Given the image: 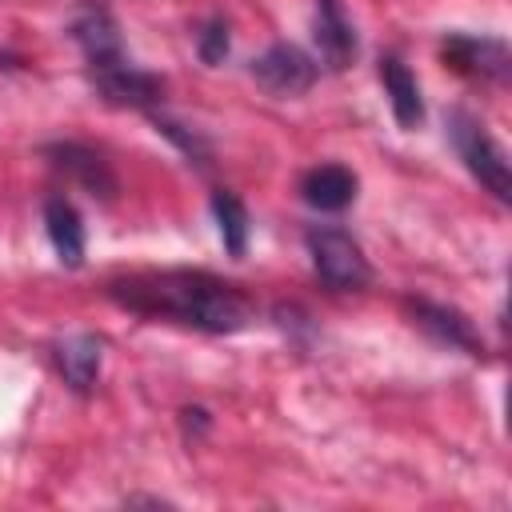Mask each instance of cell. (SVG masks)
Here are the masks:
<instances>
[{
  "label": "cell",
  "instance_id": "6da1fadb",
  "mask_svg": "<svg viewBox=\"0 0 512 512\" xmlns=\"http://www.w3.org/2000/svg\"><path fill=\"white\" fill-rule=\"evenodd\" d=\"M108 300L120 304L132 316L144 320H172L208 336H228L240 332L252 320V300L204 272V268H160V272H132L108 280Z\"/></svg>",
  "mask_w": 512,
  "mask_h": 512
},
{
  "label": "cell",
  "instance_id": "7a4b0ae2",
  "mask_svg": "<svg viewBox=\"0 0 512 512\" xmlns=\"http://www.w3.org/2000/svg\"><path fill=\"white\" fill-rule=\"evenodd\" d=\"M444 124H448V136H452L456 156H460V160H464V168L480 180V188H484V192H492L500 204H508V200H512V172H508V156H504V148L492 140V132L484 128V120H480V116H472L468 108H452V112L444 116Z\"/></svg>",
  "mask_w": 512,
  "mask_h": 512
},
{
  "label": "cell",
  "instance_id": "3957f363",
  "mask_svg": "<svg viewBox=\"0 0 512 512\" xmlns=\"http://www.w3.org/2000/svg\"><path fill=\"white\" fill-rule=\"evenodd\" d=\"M304 248L312 256V272L332 292H360L372 284V264L360 240L336 224H316L304 232Z\"/></svg>",
  "mask_w": 512,
  "mask_h": 512
},
{
  "label": "cell",
  "instance_id": "277c9868",
  "mask_svg": "<svg viewBox=\"0 0 512 512\" xmlns=\"http://www.w3.org/2000/svg\"><path fill=\"white\" fill-rule=\"evenodd\" d=\"M248 72H252V80H256L268 96L288 100V96H304V92L316 84L320 64H316L300 44L276 40V44H268V48L248 64Z\"/></svg>",
  "mask_w": 512,
  "mask_h": 512
},
{
  "label": "cell",
  "instance_id": "5b68a950",
  "mask_svg": "<svg viewBox=\"0 0 512 512\" xmlns=\"http://www.w3.org/2000/svg\"><path fill=\"white\" fill-rule=\"evenodd\" d=\"M440 60L480 84H504L512 72V52L496 36H472V32H448L440 44Z\"/></svg>",
  "mask_w": 512,
  "mask_h": 512
},
{
  "label": "cell",
  "instance_id": "8992f818",
  "mask_svg": "<svg viewBox=\"0 0 512 512\" xmlns=\"http://www.w3.org/2000/svg\"><path fill=\"white\" fill-rule=\"evenodd\" d=\"M44 160L64 180H72L76 188H84L92 200H100V204L116 200V188H120L116 184V172H112V164L96 148L76 144V140H56V144H44Z\"/></svg>",
  "mask_w": 512,
  "mask_h": 512
},
{
  "label": "cell",
  "instance_id": "52a82bcc",
  "mask_svg": "<svg viewBox=\"0 0 512 512\" xmlns=\"http://www.w3.org/2000/svg\"><path fill=\"white\" fill-rule=\"evenodd\" d=\"M404 312H408V320H412L424 336H432L436 344L456 348V352H464V356H484V336L476 332V324H472L460 308L436 304V300H424V296H408V300H404Z\"/></svg>",
  "mask_w": 512,
  "mask_h": 512
},
{
  "label": "cell",
  "instance_id": "ba28073f",
  "mask_svg": "<svg viewBox=\"0 0 512 512\" xmlns=\"http://www.w3.org/2000/svg\"><path fill=\"white\" fill-rule=\"evenodd\" d=\"M92 88L100 92V100L116 104V108H152L164 96V80L156 72L136 68L128 56L104 64V68H88Z\"/></svg>",
  "mask_w": 512,
  "mask_h": 512
},
{
  "label": "cell",
  "instance_id": "9c48e42d",
  "mask_svg": "<svg viewBox=\"0 0 512 512\" xmlns=\"http://www.w3.org/2000/svg\"><path fill=\"white\" fill-rule=\"evenodd\" d=\"M312 40L320 48L324 68L344 72L356 64L360 56V40H356V24L348 20L340 0H316V20H312Z\"/></svg>",
  "mask_w": 512,
  "mask_h": 512
},
{
  "label": "cell",
  "instance_id": "30bf717a",
  "mask_svg": "<svg viewBox=\"0 0 512 512\" xmlns=\"http://www.w3.org/2000/svg\"><path fill=\"white\" fill-rule=\"evenodd\" d=\"M68 32H72V40L80 44V52H84L88 68H104V64H112V60H120V56H124L120 28H116L112 12H108V8H100V4H84V8L72 16Z\"/></svg>",
  "mask_w": 512,
  "mask_h": 512
},
{
  "label": "cell",
  "instance_id": "8fae6325",
  "mask_svg": "<svg viewBox=\"0 0 512 512\" xmlns=\"http://www.w3.org/2000/svg\"><path fill=\"white\" fill-rule=\"evenodd\" d=\"M356 188H360V180L344 164H316L300 176V196L316 212H344L356 200Z\"/></svg>",
  "mask_w": 512,
  "mask_h": 512
},
{
  "label": "cell",
  "instance_id": "7c38bea8",
  "mask_svg": "<svg viewBox=\"0 0 512 512\" xmlns=\"http://www.w3.org/2000/svg\"><path fill=\"white\" fill-rule=\"evenodd\" d=\"M44 228H48L56 260L64 268H80L88 244H84V220H80V212L68 196H48L44 200Z\"/></svg>",
  "mask_w": 512,
  "mask_h": 512
},
{
  "label": "cell",
  "instance_id": "4fadbf2b",
  "mask_svg": "<svg viewBox=\"0 0 512 512\" xmlns=\"http://www.w3.org/2000/svg\"><path fill=\"white\" fill-rule=\"evenodd\" d=\"M380 80H384V92H388V104H392L396 124L400 128H420V120H424V96H420L416 72L400 56H380Z\"/></svg>",
  "mask_w": 512,
  "mask_h": 512
},
{
  "label": "cell",
  "instance_id": "5bb4252c",
  "mask_svg": "<svg viewBox=\"0 0 512 512\" xmlns=\"http://www.w3.org/2000/svg\"><path fill=\"white\" fill-rule=\"evenodd\" d=\"M56 368L64 376V384L72 392H92L96 388V376H100V340L88 336V332H76V336H64L56 344Z\"/></svg>",
  "mask_w": 512,
  "mask_h": 512
},
{
  "label": "cell",
  "instance_id": "9a60e30c",
  "mask_svg": "<svg viewBox=\"0 0 512 512\" xmlns=\"http://www.w3.org/2000/svg\"><path fill=\"white\" fill-rule=\"evenodd\" d=\"M212 216H216L224 252L240 260V256L248 252V236H252V220H248L244 200H240L236 192H228V188H216V192H212Z\"/></svg>",
  "mask_w": 512,
  "mask_h": 512
},
{
  "label": "cell",
  "instance_id": "2e32d148",
  "mask_svg": "<svg viewBox=\"0 0 512 512\" xmlns=\"http://www.w3.org/2000/svg\"><path fill=\"white\" fill-rule=\"evenodd\" d=\"M152 124H156V132H160V136H168V140L188 156V164L208 168V160H212V144H208L200 132L184 128V124H176V120H168V116H152Z\"/></svg>",
  "mask_w": 512,
  "mask_h": 512
},
{
  "label": "cell",
  "instance_id": "e0dca14e",
  "mask_svg": "<svg viewBox=\"0 0 512 512\" xmlns=\"http://www.w3.org/2000/svg\"><path fill=\"white\" fill-rule=\"evenodd\" d=\"M228 48H232V28H228V20H224V16L204 20L200 32H196V52H200V60H204V64H220V60L228 56Z\"/></svg>",
  "mask_w": 512,
  "mask_h": 512
},
{
  "label": "cell",
  "instance_id": "ac0fdd59",
  "mask_svg": "<svg viewBox=\"0 0 512 512\" xmlns=\"http://www.w3.org/2000/svg\"><path fill=\"white\" fill-rule=\"evenodd\" d=\"M180 424H184V436L196 444V440H200V436L212 428V416H208L200 404H192V408H184V412H180Z\"/></svg>",
  "mask_w": 512,
  "mask_h": 512
}]
</instances>
